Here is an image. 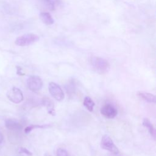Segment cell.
<instances>
[{
  "label": "cell",
  "instance_id": "1",
  "mask_svg": "<svg viewBox=\"0 0 156 156\" xmlns=\"http://www.w3.org/2000/svg\"><path fill=\"white\" fill-rule=\"evenodd\" d=\"M90 63L93 68L99 74H105L110 69V63L105 58L99 57H92Z\"/></svg>",
  "mask_w": 156,
  "mask_h": 156
},
{
  "label": "cell",
  "instance_id": "2",
  "mask_svg": "<svg viewBox=\"0 0 156 156\" xmlns=\"http://www.w3.org/2000/svg\"><path fill=\"white\" fill-rule=\"evenodd\" d=\"M39 40V37L34 34H26L16 38L15 43L19 46L30 45Z\"/></svg>",
  "mask_w": 156,
  "mask_h": 156
},
{
  "label": "cell",
  "instance_id": "3",
  "mask_svg": "<svg viewBox=\"0 0 156 156\" xmlns=\"http://www.w3.org/2000/svg\"><path fill=\"white\" fill-rule=\"evenodd\" d=\"M101 147L102 149L107 150L113 154H118L119 153V149L114 144L111 138L107 135L102 136L101 141Z\"/></svg>",
  "mask_w": 156,
  "mask_h": 156
},
{
  "label": "cell",
  "instance_id": "4",
  "mask_svg": "<svg viewBox=\"0 0 156 156\" xmlns=\"http://www.w3.org/2000/svg\"><path fill=\"white\" fill-rule=\"evenodd\" d=\"M27 85L30 91L37 92L42 88L43 81L38 76H30L27 79Z\"/></svg>",
  "mask_w": 156,
  "mask_h": 156
},
{
  "label": "cell",
  "instance_id": "5",
  "mask_svg": "<svg viewBox=\"0 0 156 156\" xmlns=\"http://www.w3.org/2000/svg\"><path fill=\"white\" fill-rule=\"evenodd\" d=\"M60 4V0H38L37 5L43 12L54 10L57 6Z\"/></svg>",
  "mask_w": 156,
  "mask_h": 156
},
{
  "label": "cell",
  "instance_id": "6",
  "mask_svg": "<svg viewBox=\"0 0 156 156\" xmlns=\"http://www.w3.org/2000/svg\"><path fill=\"white\" fill-rule=\"evenodd\" d=\"M49 91L51 95L57 101H61L65 98L63 91L62 88L55 82H50L48 86Z\"/></svg>",
  "mask_w": 156,
  "mask_h": 156
},
{
  "label": "cell",
  "instance_id": "7",
  "mask_svg": "<svg viewBox=\"0 0 156 156\" xmlns=\"http://www.w3.org/2000/svg\"><path fill=\"white\" fill-rule=\"evenodd\" d=\"M7 98L15 104H19L23 101L24 97L21 90L16 87H13L7 93Z\"/></svg>",
  "mask_w": 156,
  "mask_h": 156
},
{
  "label": "cell",
  "instance_id": "8",
  "mask_svg": "<svg viewBox=\"0 0 156 156\" xmlns=\"http://www.w3.org/2000/svg\"><path fill=\"white\" fill-rule=\"evenodd\" d=\"M100 112L102 116L109 119L114 118L118 114L117 109L110 104H107L102 106Z\"/></svg>",
  "mask_w": 156,
  "mask_h": 156
},
{
  "label": "cell",
  "instance_id": "9",
  "mask_svg": "<svg viewBox=\"0 0 156 156\" xmlns=\"http://www.w3.org/2000/svg\"><path fill=\"white\" fill-rule=\"evenodd\" d=\"M5 126L11 130H20L23 129V126L18 121L13 119H7L5 121Z\"/></svg>",
  "mask_w": 156,
  "mask_h": 156
},
{
  "label": "cell",
  "instance_id": "10",
  "mask_svg": "<svg viewBox=\"0 0 156 156\" xmlns=\"http://www.w3.org/2000/svg\"><path fill=\"white\" fill-rule=\"evenodd\" d=\"M42 104L46 108L48 113L49 115L52 116H54L55 115V109H54V104L52 101V100H51L48 98H44L42 99Z\"/></svg>",
  "mask_w": 156,
  "mask_h": 156
},
{
  "label": "cell",
  "instance_id": "11",
  "mask_svg": "<svg viewBox=\"0 0 156 156\" xmlns=\"http://www.w3.org/2000/svg\"><path fill=\"white\" fill-rule=\"evenodd\" d=\"M137 96H139L141 99L149 103H155L156 102L155 96L150 93L144 92V91H138Z\"/></svg>",
  "mask_w": 156,
  "mask_h": 156
},
{
  "label": "cell",
  "instance_id": "12",
  "mask_svg": "<svg viewBox=\"0 0 156 156\" xmlns=\"http://www.w3.org/2000/svg\"><path fill=\"white\" fill-rule=\"evenodd\" d=\"M40 18L41 21L46 25H51L54 22L53 18L49 12H41L40 14Z\"/></svg>",
  "mask_w": 156,
  "mask_h": 156
},
{
  "label": "cell",
  "instance_id": "13",
  "mask_svg": "<svg viewBox=\"0 0 156 156\" xmlns=\"http://www.w3.org/2000/svg\"><path fill=\"white\" fill-rule=\"evenodd\" d=\"M143 125L148 129L151 135L153 137L154 140H155V129L148 118H144L143 119Z\"/></svg>",
  "mask_w": 156,
  "mask_h": 156
},
{
  "label": "cell",
  "instance_id": "14",
  "mask_svg": "<svg viewBox=\"0 0 156 156\" xmlns=\"http://www.w3.org/2000/svg\"><path fill=\"white\" fill-rule=\"evenodd\" d=\"M83 105L89 112H93L95 103L90 97L85 96L83 99Z\"/></svg>",
  "mask_w": 156,
  "mask_h": 156
},
{
  "label": "cell",
  "instance_id": "15",
  "mask_svg": "<svg viewBox=\"0 0 156 156\" xmlns=\"http://www.w3.org/2000/svg\"><path fill=\"white\" fill-rule=\"evenodd\" d=\"M51 126V124H31L24 129L25 133H30L32 130L35 129H46Z\"/></svg>",
  "mask_w": 156,
  "mask_h": 156
},
{
  "label": "cell",
  "instance_id": "16",
  "mask_svg": "<svg viewBox=\"0 0 156 156\" xmlns=\"http://www.w3.org/2000/svg\"><path fill=\"white\" fill-rule=\"evenodd\" d=\"M57 156H69L66 150L63 148H58L57 150Z\"/></svg>",
  "mask_w": 156,
  "mask_h": 156
},
{
  "label": "cell",
  "instance_id": "17",
  "mask_svg": "<svg viewBox=\"0 0 156 156\" xmlns=\"http://www.w3.org/2000/svg\"><path fill=\"white\" fill-rule=\"evenodd\" d=\"M18 152L21 153V154H24L28 156H32V153L30 151H29L27 149L23 147H19Z\"/></svg>",
  "mask_w": 156,
  "mask_h": 156
},
{
  "label": "cell",
  "instance_id": "18",
  "mask_svg": "<svg viewBox=\"0 0 156 156\" xmlns=\"http://www.w3.org/2000/svg\"><path fill=\"white\" fill-rule=\"evenodd\" d=\"M16 74L19 76H23L24 75V73L22 72V68L20 66H16Z\"/></svg>",
  "mask_w": 156,
  "mask_h": 156
},
{
  "label": "cell",
  "instance_id": "19",
  "mask_svg": "<svg viewBox=\"0 0 156 156\" xmlns=\"http://www.w3.org/2000/svg\"><path fill=\"white\" fill-rule=\"evenodd\" d=\"M3 140H4V136H3L2 133L0 132V144L2 143Z\"/></svg>",
  "mask_w": 156,
  "mask_h": 156
},
{
  "label": "cell",
  "instance_id": "20",
  "mask_svg": "<svg viewBox=\"0 0 156 156\" xmlns=\"http://www.w3.org/2000/svg\"><path fill=\"white\" fill-rule=\"evenodd\" d=\"M44 156H51L49 154H48V153H46L45 154H44Z\"/></svg>",
  "mask_w": 156,
  "mask_h": 156
},
{
  "label": "cell",
  "instance_id": "21",
  "mask_svg": "<svg viewBox=\"0 0 156 156\" xmlns=\"http://www.w3.org/2000/svg\"><path fill=\"white\" fill-rule=\"evenodd\" d=\"M115 156H119V155H118V154H114Z\"/></svg>",
  "mask_w": 156,
  "mask_h": 156
}]
</instances>
